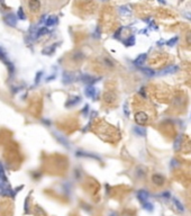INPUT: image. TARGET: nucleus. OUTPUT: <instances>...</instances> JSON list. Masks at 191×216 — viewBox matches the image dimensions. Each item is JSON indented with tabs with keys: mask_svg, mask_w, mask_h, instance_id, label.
Wrapping results in <instances>:
<instances>
[{
	"mask_svg": "<svg viewBox=\"0 0 191 216\" xmlns=\"http://www.w3.org/2000/svg\"><path fill=\"white\" fill-rule=\"evenodd\" d=\"M186 40H187V43H188L189 45H191V32H189V33L187 34V36H186Z\"/></svg>",
	"mask_w": 191,
	"mask_h": 216,
	"instance_id": "6ab92c4d",
	"label": "nucleus"
},
{
	"mask_svg": "<svg viewBox=\"0 0 191 216\" xmlns=\"http://www.w3.org/2000/svg\"><path fill=\"white\" fill-rule=\"evenodd\" d=\"M186 17H188V19H191V14H184Z\"/></svg>",
	"mask_w": 191,
	"mask_h": 216,
	"instance_id": "412c9836",
	"label": "nucleus"
},
{
	"mask_svg": "<svg viewBox=\"0 0 191 216\" xmlns=\"http://www.w3.org/2000/svg\"><path fill=\"white\" fill-rule=\"evenodd\" d=\"M27 7H28V10L32 14H36L41 9V1L39 0H28L27 1Z\"/></svg>",
	"mask_w": 191,
	"mask_h": 216,
	"instance_id": "f257e3e1",
	"label": "nucleus"
},
{
	"mask_svg": "<svg viewBox=\"0 0 191 216\" xmlns=\"http://www.w3.org/2000/svg\"><path fill=\"white\" fill-rule=\"evenodd\" d=\"M81 80L83 81V82H85V83H89V86H91V83H93V82H96V78L91 77L90 74H83L82 77H81Z\"/></svg>",
	"mask_w": 191,
	"mask_h": 216,
	"instance_id": "1a4fd4ad",
	"label": "nucleus"
},
{
	"mask_svg": "<svg viewBox=\"0 0 191 216\" xmlns=\"http://www.w3.org/2000/svg\"><path fill=\"white\" fill-rule=\"evenodd\" d=\"M179 71V66L178 65H169V66H166L165 69H163L162 70V74H170V73H175V72H178Z\"/></svg>",
	"mask_w": 191,
	"mask_h": 216,
	"instance_id": "7ed1b4c3",
	"label": "nucleus"
},
{
	"mask_svg": "<svg viewBox=\"0 0 191 216\" xmlns=\"http://www.w3.org/2000/svg\"><path fill=\"white\" fill-rule=\"evenodd\" d=\"M152 180H153V182H154L155 185H158V186H162L164 184V178H163L161 174H158V173L153 174Z\"/></svg>",
	"mask_w": 191,
	"mask_h": 216,
	"instance_id": "0eeeda50",
	"label": "nucleus"
},
{
	"mask_svg": "<svg viewBox=\"0 0 191 216\" xmlns=\"http://www.w3.org/2000/svg\"><path fill=\"white\" fill-rule=\"evenodd\" d=\"M143 72L146 74V76H150V77H152V76H154V74H155V72H154L152 69H148V68H144Z\"/></svg>",
	"mask_w": 191,
	"mask_h": 216,
	"instance_id": "2eb2a0df",
	"label": "nucleus"
},
{
	"mask_svg": "<svg viewBox=\"0 0 191 216\" xmlns=\"http://www.w3.org/2000/svg\"><path fill=\"white\" fill-rule=\"evenodd\" d=\"M56 21H57L56 16H49V17L46 18V20H45V25H46V27H51V26L55 25Z\"/></svg>",
	"mask_w": 191,
	"mask_h": 216,
	"instance_id": "9d476101",
	"label": "nucleus"
},
{
	"mask_svg": "<svg viewBox=\"0 0 191 216\" xmlns=\"http://www.w3.org/2000/svg\"><path fill=\"white\" fill-rule=\"evenodd\" d=\"M172 201H173V204H174V206L176 207V209L178 211H180V212H183L184 211V207H183V205H182V203L179 201V199H176V198H172Z\"/></svg>",
	"mask_w": 191,
	"mask_h": 216,
	"instance_id": "ddd939ff",
	"label": "nucleus"
},
{
	"mask_svg": "<svg viewBox=\"0 0 191 216\" xmlns=\"http://www.w3.org/2000/svg\"><path fill=\"white\" fill-rule=\"evenodd\" d=\"M146 54L145 53H142V54H140L135 60H134V64L135 65H137V66H142L144 63H145V60H146Z\"/></svg>",
	"mask_w": 191,
	"mask_h": 216,
	"instance_id": "20e7f679",
	"label": "nucleus"
},
{
	"mask_svg": "<svg viewBox=\"0 0 191 216\" xmlns=\"http://www.w3.org/2000/svg\"><path fill=\"white\" fill-rule=\"evenodd\" d=\"M135 121L140 125H143L147 122V115L144 111H138V113L135 114Z\"/></svg>",
	"mask_w": 191,
	"mask_h": 216,
	"instance_id": "f03ea898",
	"label": "nucleus"
},
{
	"mask_svg": "<svg viewBox=\"0 0 191 216\" xmlns=\"http://www.w3.org/2000/svg\"><path fill=\"white\" fill-rule=\"evenodd\" d=\"M133 131L138 136H145V134H146V129L144 127H142V126H135Z\"/></svg>",
	"mask_w": 191,
	"mask_h": 216,
	"instance_id": "9b49d317",
	"label": "nucleus"
},
{
	"mask_svg": "<svg viewBox=\"0 0 191 216\" xmlns=\"http://www.w3.org/2000/svg\"><path fill=\"white\" fill-rule=\"evenodd\" d=\"M119 13L124 16H129L132 14V9H130L129 6H122L119 8Z\"/></svg>",
	"mask_w": 191,
	"mask_h": 216,
	"instance_id": "f8f14e48",
	"label": "nucleus"
},
{
	"mask_svg": "<svg viewBox=\"0 0 191 216\" xmlns=\"http://www.w3.org/2000/svg\"><path fill=\"white\" fill-rule=\"evenodd\" d=\"M178 41H179V37H178V36H174L173 38H171V40H169V41L166 42V44H168L169 46H174L175 44L178 43Z\"/></svg>",
	"mask_w": 191,
	"mask_h": 216,
	"instance_id": "4468645a",
	"label": "nucleus"
},
{
	"mask_svg": "<svg viewBox=\"0 0 191 216\" xmlns=\"http://www.w3.org/2000/svg\"><path fill=\"white\" fill-rule=\"evenodd\" d=\"M18 17H19V19H25V14H24L23 8H19V10H18Z\"/></svg>",
	"mask_w": 191,
	"mask_h": 216,
	"instance_id": "a211bd4d",
	"label": "nucleus"
},
{
	"mask_svg": "<svg viewBox=\"0 0 191 216\" xmlns=\"http://www.w3.org/2000/svg\"><path fill=\"white\" fill-rule=\"evenodd\" d=\"M144 208L151 212V211L153 209V205H152L151 203H148V201H145V203H144Z\"/></svg>",
	"mask_w": 191,
	"mask_h": 216,
	"instance_id": "f3484780",
	"label": "nucleus"
},
{
	"mask_svg": "<svg viewBox=\"0 0 191 216\" xmlns=\"http://www.w3.org/2000/svg\"><path fill=\"white\" fill-rule=\"evenodd\" d=\"M122 30H123V28L120 27V28H119V31H117L116 33H115V37H116V38H118V37H119V35H120V32H122Z\"/></svg>",
	"mask_w": 191,
	"mask_h": 216,
	"instance_id": "aec40b11",
	"label": "nucleus"
},
{
	"mask_svg": "<svg viewBox=\"0 0 191 216\" xmlns=\"http://www.w3.org/2000/svg\"><path fill=\"white\" fill-rule=\"evenodd\" d=\"M137 197L141 201L145 203L148 199V193L145 191V190H140V191H137Z\"/></svg>",
	"mask_w": 191,
	"mask_h": 216,
	"instance_id": "6e6552de",
	"label": "nucleus"
},
{
	"mask_svg": "<svg viewBox=\"0 0 191 216\" xmlns=\"http://www.w3.org/2000/svg\"><path fill=\"white\" fill-rule=\"evenodd\" d=\"M134 43H135V37H134V36H130L127 41L125 42V44H126L127 46H132V45H134Z\"/></svg>",
	"mask_w": 191,
	"mask_h": 216,
	"instance_id": "dca6fc26",
	"label": "nucleus"
},
{
	"mask_svg": "<svg viewBox=\"0 0 191 216\" xmlns=\"http://www.w3.org/2000/svg\"><path fill=\"white\" fill-rule=\"evenodd\" d=\"M158 1H159L160 3H163V5L165 3V0H158Z\"/></svg>",
	"mask_w": 191,
	"mask_h": 216,
	"instance_id": "4be33fe9",
	"label": "nucleus"
},
{
	"mask_svg": "<svg viewBox=\"0 0 191 216\" xmlns=\"http://www.w3.org/2000/svg\"><path fill=\"white\" fill-rule=\"evenodd\" d=\"M84 93H85V95H87L89 98H95L96 95H97V90L95 89V87H92V86H88V87L85 88Z\"/></svg>",
	"mask_w": 191,
	"mask_h": 216,
	"instance_id": "423d86ee",
	"label": "nucleus"
},
{
	"mask_svg": "<svg viewBox=\"0 0 191 216\" xmlns=\"http://www.w3.org/2000/svg\"><path fill=\"white\" fill-rule=\"evenodd\" d=\"M5 20H6V23L9 25V26H16V16L14 15V14H9V15H7L6 17H5Z\"/></svg>",
	"mask_w": 191,
	"mask_h": 216,
	"instance_id": "39448f33",
	"label": "nucleus"
}]
</instances>
